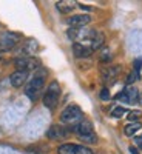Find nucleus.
<instances>
[{
	"label": "nucleus",
	"instance_id": "dca6fc26",
	"mask_svg": "<svg viewBox=\"0 0 142 154\" xmlns=\"http://www.w3.org/2000/svg\"><path fill=\"white\" fill-rule=\"evenodd\" d=\"M119 71H121L119 66H111V68L105 69V72H104V80H111V79H114V77L119 74Z\"/></svg>",
	"mask_w": 142,
	"mask_h": 154
},
{
	"label": "nucleus",
	"instance_id": "39448f33",
	"mask_svg": "<svg viewBox=\"0 0 142 154\" xmlns=\"http://www.w3.org/2000/svg\"><path fill=\"white\" fill-rule=\"evenodd\" d=\"M57 154H93V151L87 146H84V145L63 143L57 148Z\"/></svg>",
	"mask_w": 142,
	"mask_h": 154
},
{
	"label": "nucleus",
	"instance_id": "a211bd4d",
	"mask_svg": "<svg viewBox=\"0 0 142 154\" xmlns=\"http://www.w3.org/2000/svg\"><path fill=\"white\" fill-rule=\"evenodd\" d=\"M137 79H139V72L133 69L130 74H128V77H127V85H131V83H134Z\"/></svg>",
	"mask_w": 142,
	"mask_h": 154
},
{
	"label": "nucleus",
	"instance_id": "7ed1b4c3",
	"mask_svg": "<svg viewBox=\"0 0 142 154\" xmlns=\"http://www.w3.org/2000/svg\"><path fill=\"white\" fill-rule=\"evenodd\" d=\"M43 83H45V77H43L42 74L34 75L33 79L30 80L27 89H25V94H27V97L31 99V100H37L39 94H40L42 88H43Z\"/></svg>",
	"mask_w": 142,
	"mask_h": 154
},
{
	"label": "nucleus",
	"instance_id": "f8f14e48",
	"mask_svg": "<svg viewBox=\"0 0 142 154\" xmlns=\"http://www.w3.org/2000/svg\"><path fill=\"white\" fill-rule=\"evenodd\" d=\"M104 40H105V37H104V34H102V32H96V35H94V38H93V40L91 42H90V48H91L93 51H96V49H99L102 45H104Z\"/></svg>",
	"mask_w": 142,
	"mask_h": 154
},
{
	"label": "nucleus",
	"instance_id": "9d476101",
	"mask_svg": "<svg viewBox=\"0 0 142 154\" xmlns=\"http://www.w3.org/2000/svg\"><path fill=\"white\" fill-rule=\"evenodd\" d=\"M73 53L76 57H79V59H84V57H90L93 54V49L84 45V43H74L73 45Z\"/></svg>",
	"mask_w": 142,
	"mask_h": 154
},
{
	"label": "nucleus",
	"instance_id": "f3484780",
	"mask_svg": "<svg viewBox=\"0 0 142 154\" xmlns=\"http://www.w3.org/2000/svg\"><path fill=\"white\" fill-rule=\"evenodd\" d=\"M124 114H127V109H125L124 106H116V108L111 111V117L119 119V117H122Z\"/></svg>",
	"mask_w": 142,
	"mask_h": 154
},
{
	"label": "nucleus",
	"instance_id": "393cba45",
	"mask_svg": "<svg viewBox=\"0 0 142 154\" xmlns=\"http://www.w3.org/2000/svg\"><path fill=\"white\" fill-rule=\"evenodd\" d=\"M139 102H140V105H142V93L139 94Z\"/></svg>",
	"mask_w": 142,
	"mask_h": 154
},
{
	"label": "nucleus",
	"instance_id": "6e6552de",
	"mask_svg": "<svg viewBox=\"0 0 142 154\" xmlns=\"http://www.w3.org/2000/svg\"><path fill=\"white\" fill-rule=\"evenodd\" d=\"M90 22H91V17L88 14H76V16H71L67 19V23L71 28H84Z\"/></svg>",
	"mask_w": 142,
	"mask_h": 154
},
{
	"label": "nucleus",
	"instance_id": "412c9836",
	"mask_svg": "<svg viewBox=\"0 0 142 154\" xmlns=\"http://www.w3.org/2000/svg\"><path fill=\"white\" fill-rule=\"evenodd\" d=\"M100 99H102V100H108V99H110V93H108L107 88H104V89L100 91Z\"/></svg>",
	"mask_w": 142,
	"mask_h": 154
},
{
	"label": "nucleus",
	"instance_id": "4468645a",
	"mask_svg": "<svg viewBox=\"0 0 142 154\" xmlns=\"http://www.w3.org/2000/svg\"><path fill=\"white\" fill-rule=\"evenodd\" d=\"M125 94H127V99H128V103H136L139 100V91L134 88V86H130L125 89Z\"/></svg>",
	"mask_w": 142,
	"mask_h": 154
},
{
	"label": "nucleus",
	"instance_id": "f257e3e1",
	"mask_svg": "<svg viewBox=\"0 0 142 154\" xmlns=\"http://www.w3.org/2000/svg\"><path fill=\"white\" fill-rule=\"evenodd\" d=\"M74 133L79 136V139L84 140L85 143H96L97 142V137L93 131V125L88 120H82L77 125H74Z\"/></svg>",
	"mask_w": 142,
	"mask_h": 154
},
{
	"label": "nucleus",
	"instance_id": "9b49d317",
	"mask_svg": "<svg viewBox=\"0 0 142 154\" xmlns=\"http://www.w3.org/2000/svg\"><path fill=\"white\" fill-rule=\"evenodd\" d=\"M68 134V130L67 128H63V126H59V125H53L49 128V130L46 131V136L49 139H62V137H65Z\"/></svg>",
	"mask_w": 142,
	"mask_h": 154
},
{
	"label": "nucleus",
	"instance_id": "f03ea898",
	"mask_svg": "<svg viewBox=\"0 0 142 154\" xmlns=\"http://www.w3.org/2000/svg\"><path fill=\"white\" fill-rule=\"evenodd\" d=\"M59 97H60V86L57 82H51L49 86L46 88V91L43 94V105L49 109H54L59 103Z\"/></svg>",
	"mask_w": 142,
	"mask_h": 154
},
{
	"label": "nucleus",
	"instance_id": "b1692460",
	"mask_svg": "<svg viewBox=\"0 0 142 154\" xmlns=\"http://www.w3.org/2000/svg\"><path fill=\"white\" fill-rule=\"evenodd\" d=\"M130 152L131 154H139V151L136 149V146H130Z\"/></svg>",
	"mask_w": 142,
	"mask_h": 154
},
{
	"label": "nucleus",
	"instance_id": "2eb2a0df",
	"mask_svg": "<svg viewBox=\"0 0 142 154\" xmlns=\"http://www.w3.org/2000/svg\"><path fill=\"white\" fill-rule=\"evenodd\" d=\"M74 6H76L74 2H57V9L60 12H63V14H67V12L73 11Z\"/></svg>",
	"mask_w": 142,
	"mask_h": 154
},
{
	"label": "nucleus",
	"instance_id": "0eeeda50",
	"mask_svg": "<svg viewBox=\"0 0 142 154\" xmlns=\"http://www.w3.org/2000/svg\"><path fill=\"white\" fill-rule=\"evenodd\" d=\"M19 42V35L12 32H5L0 35V51H9Z\"/></svg>",
	"mask_w": 142,
	"mask_h": 154
},
{
	"label": "nucleus",
	"instance_id": "423d86ee",
	"mask_svg": "<svg viewBox=\"0 0 142 154\" xmlns=\"http://www.w3.org/2000/svg\"><path fill=\"white\" fill-rule=\"evenodd\" d=\"M14 65L19 68V71H31V69H36L39 68V62L33 57H28V56H25V57H19L14 60Z\"/></svg>",
	"mask_w": 142,
	"mask_h": 154
},
{
	"label": "nucleus",
	"instance_id": "aec40b11",
	"mask_svg": "<svg viewBox=\"0 0 142 154\" xmlns=\"http://www.w3.org/2000/svg\"><path fill=\"white\" fill-rule=\"evenodd\" d=\"M100 60H102V62H110V60H111V54H110V49H108V48H105L104 51H102Z\"/></svg>",
	"mask_w": 142,
	"mask_h": 154
},
{
	"label": "nucleus",
	"instance_id": "5701e85b",
	"mask_svg": "<svg viewBox=\"0 0 142 154\" xmlns=\"http://www.w3.org/2000/svg\"><path fill=\"white\" fill-rule=\"evenodd\" d=\"M134 145H136L137 148H142V134L137 136V137L134 139Z\"/></svg>",
	"mask_w": 142,
	"mask_h": 154
},
{
	"label": "nucleus",
	"instance_id": "4be33fe9",
	"mask_svg": "<svg viewBox=\"0 0 142 154\" xmlns=\"http://www.w3.org/2000/svg\"><path fill=\"white\" fill-rule=\"evenodd\" d=\"M133 65H134V71H137V72H139V71H140V68H142V59H136Z\"/></svg>",
	"mask_w": 142,
	"mask_h": 154
},
{
	"label": "nucleus",
	"instance_id": "20e7f679",
	"mask_svg": "<svg viewBox=\"0 0 142 154\" xmlns=\"http://www.w3.org/2000/svg\"><path fill=\"white\" fill-rule=\"evenodd\" d=\"M80 119H82V109L77 105L67 106L60 114L62 123H76L77 125V122H80Z\"/></svg>",
	"mask_w": 142,
	"mask_h": 154
},
{
	"label": "nucleus",
	"instance_id": "6ab92c4d",
	"mask_svg": "<svg viewBox=\"0 0 142 154\" xmlns=\"http://www.w3.org/2000/svg\"><path fill=\"white\" fill-rule=\"evenodd\" d=\"M140 116H142L140 111H130L127 117H128V120H130V122H136L137 119H140Z\"/></svg>",
	"mask_w": 142,
	"mask_h": 154
},
{
	"label": "nucleus",
	"instance_id": "1a4fd4ad",
	"mask_svg": "<svg viewBox=\"0 0 142 154\" xmlns=\"http://www.w3.org/2000/svg\"><path fill=\"white\" fill-rule=\"evenodd\" d=\"M28 79V72L27 71H14L11 75H9V83L14 86V88H20L22 85H25Z\"/></svg>",
	"mask_w": 142,
	"mask_h": 154
},
{
	"label": "nucleus",
	"instance_id": "ddd939ff",
	"mask_svg": "<svg viewBox=\"0 0 142 154\" xmlns=\"http://www.w3.org/2000/svg\"><path fill=\"white\" fill-rule=\"evenodd\" d=\"M142 128V125L139 122H130V123H127L125 128H124V133L125 136H133L134 133H137L139 130Z\"/></svg>",
	"mask_w": 142,
	"mask_h": 154
}]
</instances>
